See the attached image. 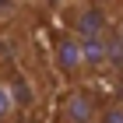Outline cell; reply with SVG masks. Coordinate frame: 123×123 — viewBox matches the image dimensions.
<instances>
[{"label":"cell","mask_w":123,"mask_h":123,"mask_svg":"<svg viewBox=\"0 0 123 123\" xmlns=\"http://www.w3.org/2000/svg\"><path fill=\"white\" fill-rule=\"evenodd\" d=\"M63 28L74 32L77 39H98L113 28V14L98 0H74L63 11Z\"/></svg>","instance_id":"1"},{"label":"cell","mask_w":123,"mask_h":123,"mask_svg":"<svg viewBox=\"0 0 123 123\" xmlns=\"http://www.w3.org/2000/svg\"><path fill=\"white\" fill-rule=\"evenodd\" d=\"M53 70L70 85H81L88 77V60H85V42L74 32L60 28L53 35Z\"/></svg>","instance_id":"2"},{"label":"cell","mask_w":123,"mask_h":123,"mask_svg":"<svg viewBox=\"0 0 123 123\" xmlns=\"http://www.w3.org/2000/svg\"><path fill=\"white\" fill-rule=\"evenodd\" d=\"M102 98L85 85H70L56 98V123H98Z\"/></svg>","instance_id":"3"},{"label":"cell","mask_w":123,"mask_h":123,"mask_svg":"<svg viewBox=\"0 0 123 123\" xmlns=\"http://www.w3.org/2000/svg\"><path fill=\"white\" fill-rule=\"evenodd\" d=\"M102 70H123V39L116 28H109L102 39Z\"/></svg>","instance_id":"4"},{"label":"cell","mask_w":123,"mask_h":123,"mask_svg":"<svg viewBox=\"0 0 123 123\" xmlns=\"http://www.w3.org/2000/svg\"><path fill=\"white\" fill-rule=\"evenodd\" d=\"M0 123H21V102L14 95V85L0 77Z\"/></svg>","instance_id":"5"},{"label":"cell","mask_w":123,"mask_h":123,"mask_svg":"<svg viewBox=\"0 0 123 123\" xmlns=\"http://www.w3.org/2000/svg\"><path fill=\"white\" fill-rule=\"evenodd\" d=\"M98 123H123V98H113V102H102V113H98Z\"/></svg>","instance_id":"6"},{"label":"cell","mask_w":123,"mask_h":123,"mask_svg":"<svg viewBox=\"0 0 123 123\" xmlns=\"http://www.w3.org/2000/svg\"><path fill=\"white\" fill-rule=\"evenodd\" d=\"M25 4L28 0H0V21H14L25 11Z\"/></svg>","instance_id":"7"},{"label":"cell","mask_w":123,"mask_h":123,"mask_svg":"<svg viewBox=\"0 0 123 123\" xmlns=\"http://www.w3.org/2000/svg\"><path fill=\"white\" fill-rule=\"evenodd\" d=\"M35 4H42V7H49V11H67L74 0H35Z\"/></svg>","instance_id":"8"},{"label":"cell","mask_w":123,"mask_h":123,"mask_svg":"<svg viewBox=\"0 0 123 123\" xmlns=\"http://www.w3.org/2000/svg\"><path fill=\"white\" fill-rule=\"evenodd\" d=\"M113 28H116V32H120V39H123V11H120V18H116V21H113Z\"/></svg>","instance_id":"9"}]
</instances>
